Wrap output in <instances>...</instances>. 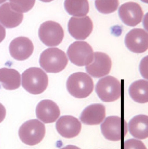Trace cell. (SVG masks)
<instances>
[{
    "label": "cell",
    "mask_w": 148,
    "mask_h": 149,
    "mask_svg": "<svg viewBox=\"0 0 148 149\" xmlns=\"http://www.w3.org/2000/svg\"><path fill=\"white\" fill-rule=\"evenodd\" d=\"M48 84L47 75L41 68L31 67L22 74V86L32 94L38 95L43 93Z\"/></svg>",
    "instance_id": "1"
},
{
    "label": "cell",
    "mask_w": 148,
    "mask_h": 149,
    "mask_svg": "<svg viewBox=\"0 0 148 149\" xmlns=\"http://www.w3.org/2000/svg\"><path fill=\"white\" fill-rule=\"evenodd\" d=\"M68 60L64 52L58 48H48L41 54L39 63L47 73H56L63 70Z\"/></svg>",
    "instance_id": "2"
},
{
    "label": "cell",
    "mask_w": 148,
    "mask_h": 149,
    "mask_svg": "<svg viewBox=\"0 0 148 149\" xmlns=\"http://www.w3.org/2000/svg\"><path fill=\"white\" fill-rule=\"evenodd\" d=\"M67 88L69 93L75 98L84 99L90 95L93 92L94 81L87 73L76 72L68 78Z\"/></svg>",
    "instance_id": "3"
},
{
    "label": "cell",
    "mask_w": 148,
    "mask_h": 149,
    "mask_svg": "<svg viewBox=\"0 0 148 149\" xmlns=\"http://www.w3.org/2000/svg\"><path fill=\"white\" fill-rule=\"evenodd\" d=\"M45 125L37 119H32L25 122L20 127L18 135L23 143L34 146L40 143L45 136Z\"/></svg>",
    "instance_id": "4"
},
{
    "label": "cell",
    "mask_w": 148,
    "mask_h": 149,
    "mask_svg": "<svg viewBox=\"0 0 148 149\" xmlns=\"http://www.w3.org/2000/svg\"><path fill=\"white\" fill-rule=\"evenodd\" d=\"M95 91L102 101L112 102L120 97L121 85L116 78L107 76L99 80L96 85Z\"/></svg>",
    "instance_id": "5"
},
{
    "label": "cell",
    "mask_w": 148,
    "mask_h": 149,
    "mask_svg": "<svg viewBox=\"0 0 148 149\" xmlns=\"http://www.w3.org/2000/svg\"><path fill=\"white\" fill-rule=\"evenodd\" d=\"M67 54L70 62L77 66L88 65L94 60V50L91 45L84 41H76L70 45Z\"/></svg>",
    "instance_id": "6"
},
{
    "label": "cell",
    "mask_w": 148,
    "mask_h": 149,
    "mask_svg": "<svg viewBox=\"0 0 148 149\" xmlns=\"http://www.w3.org/2000/svg\"><path fill=\"white\" fill-rule=\"evenodd\" d=\"M38 35L41 41L46 46L55 47L58 46L62 42L64 32L59 23L48 21L41 24Z\"/></svg>",
    "instance_id": "7"
},
{
    "label": "cell",
    "mask_w": 148,
    "mask_h": 149,
    "mask_svg": "<svg viewBox=\"0 0 148 149\" xmlns=\"http://www.w3.org/2000/svg\"><path fill=\"white\" fill-rule=\"evenodd\" d=\"M93 27V22L88 16L73 17L69 21L68 30L70 34L75 39L84 40L92 33Z\"/></svg>",
    "instance_id": "8"
},
{
    "label": "cell",
    "mask_w": 148,
    "mask_h": 149,
    "mask_svg": "<svg viewBox=\"0 0 148 149\" xmlns=\"http://www.w3.org/2000/svg\"><path fill=\"white\" fill-rule=\"evenodd\" d=\"M112 63L108 55L101 52L94 53L92 63L86 66V71L92 77L100 78L109 74Z\"/></svg>",
    "instance_id": "9"
},
{
    "label": "cell",
    "mask_w": 148,
    "mask_h": 149,
    "mask_svg": "<svg viewBox=\"0 0 148 149\" xmlns=\"http://www.w3.org/2000/svg\"><path fill=\"white\" fill-rule=\"evenodd\" d=\"M125 43L127 48L132 52L143 53L148 49V33L143 29H133L126 35Z\"/></svg>",
    "instance_id": "10"
},
{
    "label": "cell",
    "mask_w": 148,
    "mask_h": 149,
    "mask_svg": "<svg viewBox=\"0 0 148 149\" xmlns=\"http://www.w3.org/2000/svg\"><path fill=\"white\" fill-rule=\"evenodd\" d=\"M118 13L123 22L131 27L138 25L143 18V12L141 7L138 3L133 2L121 5Z\"/></svg>",
    "instance_id": "11"
},
{
    "label": "cell",
    "mask_w": 148,
    "mask_h": 149,
    "mask_svg": "<svg viewBox=\"0 0 148 149\" xmlns=\"http://www.w3.org/2000/svg\"><path fill=\"white\" fill-rule=\"evenodd\" d=\"M34 46L32 41L25 37L14 38L9 45L10 56L18 61H23L28 58L33 53Z\"/></svg>",
    "instance_id": "12"
},
{
    "label": "cell",
    "mask_w": 148,
    "mask_h": 149,
    "mask_svg": "<svg viewBox=\"0 0 148 149\" xmlns=\"http://www.w3.org/2000/svg\"><path fill=\"white\" fill-rule=\"evenodd\" d=\"M57 132L63 137L72 138L80 134L81 124L80 121L73 116L70 115L61 116L56 123Z\"/></svg>",
    "instance_id": "13"
},
{
    "label": "cell",
    "mask_w": 148,
    "mask_h": 149,
    "mask_svg": "<svg viewBox=\"0 0 148 149\" xmlns=\"http://www.w3.org/2000/svg\"><path fill=\"white\" fill-rule=\"evenodd\" d=\"M36 117L45 123L54 122L60 116V109L53 101L45 100L41 101L36 109Z\"/></svg>",
    "instance_id": "14"
},
{
    "label": "cell",
    "mask_w": 148,
    "mask_h": 149,
    "mask_svg": "<svg viewBox=\"0 0 148 149\" xmlns=\"http://www.w3.org/2000/svg\"><path fill=\"white\" fill-rule=\"evenodd\" d=\"M106 116V108L100 103L92 104L83 110L80 116L81 121L88 125H99Z\"/></svg>",
    "instance_id": "15"
},
{
    "label": "cell",
    "mask_w": 148,
    "mask_h": 149,
    "mask_svg": "<svg viewBox=\"0 0 148 149\" xmlns=\"http://www.w3.org/2000/svg\"><path fill=\"white\" fill-rule=\"evenodd\" d=\"M102 133L107 140L119 141L121 139L122 122L120 117L109 116L101 125Z\"/></svg>",
    "instance_id": "16"
},
{
    "label": "cell",
    "mask_w": 148,
    "mask_h": 149,
    "mask_svg": "<svg viewBox=\"0 0 148 149\" xmlns=\"http://www.w3.org/2000/svg\"><path fill=\"white\" fill-rule=\"evenodd\" d=\"M23 14L13 10L9 3L0 6V23L7 29L19 26L23 19Z\"/></svg>",
    "instance_id": "17"
},
{
    "label": "cell",
    "mask_w": 148,
    "mask_h": 149,
    "mask_svg": "<svg viewBox=\"0 0 148 149\" xmlns=\"http://www.w3.org/2000/svg\"><path fill=\"white\" fill-rule=\"evenodd\" d=\"M129 133L134 137L144 140L148 136V117L138 115L133 117L129 123Z\"/></svg>",
    "instance_id": "18"
},
{
    "label": "cell",
    "mask_w": 148,
    "mask_h": 149,
    "mask_svg": "<svg viewBox=\"0 0 148 149\" xmlns=\"http://www.w3.org/2000/svg\"><path fill=\"white\" fill-rule=\"evenodd\" d=\"M21 74L16 70L7 68L0 69V84L7 90H14L21 86Z\"/></svg>",
    "instance_id": "19"
},
{
    "label": "cell",
    "mask_w": 148,
    "mask_h": 149,
    "mask_svg": "<svg viewBox=\"0 0 148 149\" xmlns=\"http://www.w3.org/2000/svg\"><path fill=\"white\" fill-rule=\"evenodd\" d=\"M131 98L139 103H147L148 101L147 81L141 79L133 82L129 89Z\"/></svg>",
    "instance_id": "20"
},
{
    "label": "cell",
    "mask_w": 148,
    "mask_h": 149,
    "mask_svg": "<svg viewBox=\"0 0 148 149\" xmlns=\"http://www.w3.org/2000/svg\"><path fill=\"white\" fill-rule=\"evenodd\" d=\"M64 5L66 11L71 15L83 16L89 11L87 0H65Z\"/></svg>",
    "instance_id": "21"
},
{
    "label": "cell",
    "mask_w": 148,
    "mask_h": 149,
    "mask_svg": "<svg viewBox=\"0 0 148 149\" xmlns=\"http://www.w3.org/2000/svg\"><path fill=\"white\" fill-rule=\"evenodd\" d=\"M96 9L101 13L108 14L117 10L119 0H96L95 2Z\"/></svg>",
    "instance_id": "22"
},
{
    "label": "cell",
    "mask_w": 148,
    "mask_h": 149,
    "mask_svg": "<svg viewBox=\"0 0 148 149\" xmlns=\"http://www.w3.org/2000/svg\"><path fill=\"white\" fill-rule=\"evenodd\" d=\"M11 8L20 13H26L34 5L36 0H9Z\"/></svg>",
    "instance_id": "23"
},
{
    "label": "cell",
    "mask_w": 148,
    "mask_h": 149,
    "mask_svg": "<svg viewBox=\"0 0 148 149\" xmlns=\"http://www.w3.org/2000/svg\"><path fill=\"white\" fill-rule=\"evenodd\" d=\"M124 149H147V148L141 141L130 139L124 143Z\"/></svg>",
    "instance_id": "24"
},
{
    "label": "cell",
    "mask_w": 148,
    "mask_h": 149,
    "mask_svg": "<svg viewBox=\"0 0 148 149\" xmlns=\"http://www.w3.org/2000/svg\"><path fill=\"white\" fill-rule=\"evenodd\" d=\"M6 109L4 106L0 103V123L4 120L6 116Z\"/></svg>",
    "instance_id": "25"
},
{
    "label": "cell",
    "mask_w": 148,
    "mask_h": 149,
    "mask_svg": "<svg viewBox=\"0 0 148 149\" xmlns=\"http://www.w3.org/2000/svg\"><path fill=\"white\" fill-rule=\"evenodd\" d=\"M6 36V30L5 28L0 24V43L1 42Z\"/></svg>",
    "instance_id": "26"
},
{
    "label": "cell",
    "mask_w": 148,
    "mask_h": 149,
    "mask_svg": "<svg viewBox=\"0 0 148 149\" xmlns=\"http://www.w3.org/2000/svg\"><path fill=\"white\" fill-rule=\"evenodd\" d=\"M60 149H81L80 148L78 147H76V146H74V145H67L66 146V147H64V148H62Z\"/></svg>",
    "instance_id": "27"
},
{
    "label": "cell",
    "mask_w": 148,
    "mask_h": 149,
    "mask_svg": "<svg viewBox=\"0 0 148 149\" xmlns=\"http://www.w3.org/2000/svg\"><path fill=\"white\" fill-rule=\"evenodd\" d=\"M41 1L43 2H50L52 1H54V0H40Z\"/></svg>",
    "instance_id": "28"
},
{
    "label": "cell",
    "mask_w": 148,
    "mask_h": 149,
    "mask_svg": "<svg viewBox=\"0 0 148 149\" xmlns=\"http://www.w3.org/2000/svg\"><path fill=\"white\" fill-rule=\"evenodd\" d=\"M6 1H7V0H0V4L3 3L4 2Z\"/></svg>",
    "instance_id": "29"
},
{
    "label": "cell",
    "mask_w": 148,
    "mask_h": 149,
    "mask_svg": "<svg viewBox=\"0 0 148 149\" xmlns=\"http://www.w3.org/2000/svg\"><path fill=\"white\" fill-rule=\"evenodd\" d=\"M143 2L146 3H148V0H141Z\"/></svg>",
    "instance_id": "30"
}]
</instances>
